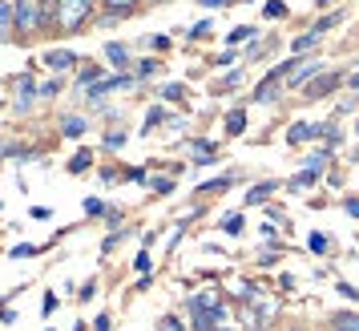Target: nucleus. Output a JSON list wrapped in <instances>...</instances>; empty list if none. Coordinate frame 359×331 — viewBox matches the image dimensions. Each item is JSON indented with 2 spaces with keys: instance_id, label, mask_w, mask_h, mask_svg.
I'll return each mask as SVG.
<instances>
[{
  "instance_id": "nucleus-1",
  "label": "nucleus",
  "mask_w": 359,
  "mask_h": 331,
  "mask_svg": "<svg viewBox=\"0 0 359 331\" xmlns=\"http://www.w3.org/2000/svg\"><path fill=\"white\" fill-rule=\"evenodd\" d=\"M17 4V33H36V25H45V13H41V0H13Z\"/></svg>"
},
{
  "instance_id": "nucleus-2",
  "label": "nucleus",
  "mask_w": 359,
  "mask_h": 331,
  "mask_svg": "<svg viewBox=\"0 0 359 331\" xmlns=\"http://www.w3.org/2000/svg\"><path fill=\"white\" fill-rule=\"evenodd\" d=\"M85 17H89V0H57V20L65 33H73Z\"/></svg>"
},
{
  "instance_id": "nucleus-3",
  "label": "nucleus",
  "mask_w": 359,
  "mask_h": 331,
  "mask_svg": "<svg viewBox=\"0 0 359 331\" xmlns=\"http://www.w3.org/2000/svg\"><path fill=\"white\" fill-rule=\"evenodd\" d=\"M335 89H339V73H319V77H311V81L303 85V97L319 101V97H327V93H335Z\"/></svg>"
},
{
  "instance_id": "nucleus-4",
  "label": "nucleus",
  "mask_w": 359,
  "mask_h": 331,
  "mask_svg": "<svg viewBox=\"0 0 359 331\" xmlns=\"http://www.w3.org/2000/svg\"><path fill=\"white\" fill-rule=\"evenodd\" d=\"M323 133H331V126H307V121H294L291 133H287V142L291 146H299V142H311V137H323Z\"/></svg>"
},
{
  "instance_id": "nucleus-5",
  "label": "nucleus",
  "mask_w": 359,
  "mask_h": 331,
  "mask_svg": "<svg viewBox=\"0 0 359 331\" xmlns=\"http://www.w3.org/2000/svg\"><path fill=\"white\" fill-rule=\"evenodd\" d=\"M36 97H41V89H36V81L25 73V77L17 81V109H20V114H25V109H33Z\"/></svg>"
},
{
  "instance_id": "nucleus-6",
  "label": "nucleus",
  "mask_w": 359,
  "mask_h": 331,
  "mask_svg": "<svg viewBox=\"0 0 359 331\" xmlns=\"http://www.w3.org/2000/svg\"><path fill=\"white\" fill-rule=\"evenodd\" d=\"M319 61H307V65H294L291 69V77H287V85H291V89H299V85H307L311 77H319Z\"/></svg>"
},
{
  "instance_id": "nucleus-7",
  "label": "nucleus",
  "mask_w": 359,
  "mask_h": 331,
  "mask_svg": "<svg viewBox=\"0 0 359 331\" xmlns=\"http://www.w3.org/2000/svg\"><path fill=\"white\" fill-rule=\"evenodd\" d=\"M45 65L57 69V73H65V69L77 65V53H69V49H53V53H45Z\"/></svg>"
},
{
  "instance_id": "nucleus-8",
  "label": "nucleus",
  "mask_w": 359,
  "mask_h": 331,
  "mask_svg": "<svg viewBox=\"0 0 359 331\" xmlns=\"http://www.w3.org/2000/svg\"><path fill=\"white\" fill-rule=\"evenodd\" d=\"M13 25H17V4H13V0H0V41L8 36Z\"/></svg>"
},
{
  "instance_id": "nucleus-9",
  "label": "nucleus",
  "mask_w": 359,
  "mask_h": 331,
  "mask_svg": "<svg viewBox=\"0 0 359 331\" xmlns=\"http://www.w3.org/2000/svg\"><path fill=\"white\" fill-rule=\"evenodd\" d=\"M121 85H130V77H114V81H93V85H89V97L101 101L105 93H114V89H121Z\"/></svg>"
},
{
  "instance_id": "nucleus-10",
  "label": "nucleus",
  "mask_w": 359,
  "mask_h": 331,
  "mask_svg": "<svg viewBox=\"0 0 359 331\" xmlns=\"http://www.w3.org/2000/svg\"><path fill=\"white\" fill-rule=\"evenodd\" d=\"M331 327H335V331H359V315H351V311H331Z\"/></svg>"
},
{
  "instance_id": "nucleus-11",
  "label": "nucleus",
  "mask_w": 359,
  "mask_h": 331,
  "mask_svg": "<svg viewBox=\"0 0 359 331\" xmlns=\"http://www.w3.org/2000/svg\"><path fill=\"white\" fill-rule=\"evenodd\" d=\"M275 81H278V77L271 73V77H266V81L259 85V93H255V101H262V105H266V101H275V97H278V85H275Z\"/></svg>"
},
{
  "instance_id": "nucleus-12",
  "label": "nucleus",
  "mask_w": 359,
  "mask_h": 331,
  "mask_svg": "<svg viewBox=\"0 0 359 331\" xmlns=\"http://www.w3.org/2000/svg\"><path fill=\"white\" fill-rule=\"evenodd\" d=\"M101 4L109 8V17H126V13L137 8V0H101Z\"/></svg>"
},
{
  "instance_id": "nucleus-13",
  "label": "nucleus",
  "mask_w": 359,
  "mask_h": 331,
  "mask_svg": "<svg viewBox=\"0 0 359 331\" xmlns=\"http://www.w3.org/2000/svg\"><path fill=\"white\" fill-rule=\"evenodd\" d=\"M319 36H323V33H315V29H311V33L294 36V41H291V49H294V53H307V49H315V45H319Z\"/></svg>"
},
{
  "instance_id": "nucleus-14",
  "label": "nucleus",
  "mask_w": 359,
  "mask_h": 331,
  "mask_svg": "<svg viewBox=\"0 0 359 331\" xmlns=\"http://www.w3.org/2000/svg\"><path fill=\"white\" fill-rule=\"evenodd\" d=\"M61 133H65V137H81L85 133V117H61Z\"/></svg>"
},
{
  "instance_id": "nucleus-15",
  "label": "nucleus",
  "mask_w": 359,
  "mask_h": 331,
  "mask_svg": "<svg viewBox=\"0 0 359 331\" xmlns=\"http://www.w3.org/2000/svg\"><path fill=\"white\" fill-rule=\"evenodd\" d=\"M271 190H275V182H259V186H250L246 202H250V206H255V202H266V198H271Z\"/></svg>"
},
{
  "instance_id": "nucleus-16",
  "label": "nucleus",
  "mask_w": 359,
  "mask_h": 331,
  "mask_svg": "<svg viewBox=\"0 0 359 331\" xmlns=\"http://www.w3.org/2000/svg\"><path fill=\"white\" fill-rule=\"evenodd\" d=\"M105 57H109V65H126V61H130V53H126V45H105Z\"/></svg>"
},
{
  "instance_id": "nucleus-17",
  "label": "nucleus",
  "mask_w": 359,
  "mask_h": 331,
  "mask_svg": "<svg viewBox=\"0 0 359 331\" xmlns=\"http://www.w3.org/2000/svg\"><path fill=\"white\" fill-rule=\"evenodd\" d=\"M85 170H89V149H77L69 162V174H85Z\"/></svg>"
},
{
  "instance_id": "nucleus-18",
  "label": "nucleus",
  "mask_w": 359,
  "mask_h": 331,
  "mask_svg": "<svg viewBox=\"0 0 359 331\" xmlns=\"http://www.w3.org/2000/svg\"><path fill=\"white\" fill-rule=\"evenodd\" d=\"M246 130V114L243 109H234V114L226 117V133H243Z\"/></svg>"
},
{
  "instance_id": "nucleus-19",
  "label": "nucleus",
  "mask_w": 359,
  "mask_h": 331,
  "mask_svg": "<svg viewBox=\"0 0 359 331\" xmlns=\"http://www.w3.org/2000/svg\"><path fill=\"white\" fill-rule=\"evenodd\" d=\"M222 231L226 234H243V215H226L222 218Z\"/></svg>"
},
{
  "instance_id": "nucleus-20",
  "label": "nucleus",
  "mask_w": 359,
  "mask_h": 331,
  "mask_svg": "<svg viewBox=\"0 0 359 331\" xmlns=\"http://www.w3.org/2000/svg\"><path fill=\"white\" fill-rule=\"evenodd\" d=\"M250 36H255V29H250V25H243V29H234L226 41H230V45H238V41H250Z\"/></svg>"
},
{
  "instance_id": "nucleus-21",
  "label": "nucleus",
  "mask_w": 359,
  "mask_h": 331,
  "mask_svg": "<svg viewBox=\"0 0 359 331\" xmlns=\"http://www.w3.org/2000/svg\"><path fill=\"white\" fill-rule=\"evenodd\" d=\"M315 182V170H303V174H294L291 178V190H299V186H311Z\"/></svg>"
},
{
  "instance_id": "nucleus-22",
  "label": "nucleus",
  "mask_w": 359,
  "mask_h": 331,
  "mask_svg": "<svg viewBox=\"0 0 359 331\" xmlns=\"http://www.w3.org/2000/svg\"><path fill=\"white\" fill-rule=\"evenodd\" d=\"M230 186V178H214V182H202V190H206V194H218V190H226Z\"/></svg>"
},
{
  "instance_id": "nucleus-23",
  "label": "nucleus",
  "mask_w": 359,
  "mask_h": 331,
  "mask_svg": "<svg viewBox=\"0 0 359 331\" xmlns=\"http://www.w3.org/2000/svg\"><path fill=\"white\" fill-rule=\"evenodd\" d=\"M133 271H137V275H149V255H146V250L133 259Z\"/></svg>"
},
{
  "instance_id": "nucleus-24",
  "label": "nucleus",
  "mask_w": 359,
  "mask_h": 331,
  "mask_svg": "<svg viewBox=\"0 0 359 331\" xmlns=\"http://www.w3.org/2000/svg\"><path fill=\"white\" fill-rule=\"evenodd\" d=\"M85 215H109V210H105L97 198H89V202H85Z\"/></svg>"
},
{
  "instance_id": "nucleus-25",
  "label": "nucleus",
  "mask_w": 359,
  "mask_h": 331,
  "mask_svg": "<svg viewBox=\"0 0 359 331\" xmlns=\"http://www.w3.org/2000/svg\"><path fill=\"white\" fill-rule=\"evenodd\" d=\"M283 13H287V8H283V0H271V4H266V17H283Z\"/></svg>"
},
{
  "instance_id": "nucleus-26",
  "label": "nucleus",
  "mask_w": 359,
  "mask_h": 331,
  "mask_svg": "<svg viewBox=\"0 0 359 331\" xmlns=\"http://www.w3.org/2000/svg\"><path fill=\"white\" fill-rule=\"evenodd\" d=\"M29 255H36V247H29V243L25 247H13V259H29Z\"/></svg>"
},
{
  "instance_id": "nucleus-27",
  "label": "nucleus",
  "mask_w": 359,
  "mask_h": 331,
  "mask_svg": "<svg viewBox=\"0 0 359 331\" xmlns=\"http://www.w3.org/2000/svg\"><path fill=\"white\" fill-rule=\"evenodd\" d=\"M162 97H165V101H170V97L178 101V97H182V85H165V89H162Z\"/></svg>"
},
{
  "instance_id": "nucleus-28",
  "label": "nucleus",
  "mask_w": 359,
  "mask_h": 331,
  "mask_svg": "<svg viewBox=\"0 0 359 331\" xmlns=\"http://www.w3.org/2000/svg\"><path fill=\"white\" fill-rule=\"evenodd\" d=\"M114 327V319H109V315H97V323H93V331H109Z\"/></svg>"
},
{
  "instance_id": "nucleus-29",
  "label": "nucleus",
  "mask_w": 359,
  "mask_h": 331,
  "mask_svg": "<svg viewBox=\"0 0 359 331\" xmlns=\"http://www.w3.org/2000/svg\"><path fill=\"white\" fill-rule=\"evenodd\" d=\"M154 69H158V61H142V65H137V77H149Z\"/></svg>"
},
{
  "instance_id": "nucleus-30",
  "label": "nucleus",
  "mask_w": 359,
  "mask_h": 331,
  "mask_svg": "<svg viewBox=\"0 0 359 331\" xmlns=\"http://www.w3.org/2000/svg\"><path fill=\"white\" fill-rule=\"evenodd\" d=\"M154 190H158V194H170V190H174V182H170V178H158V182H154Z\"/></svg>"
},
{
  "instance_id": "nucleus-31",
  "label": "nucleus",
  "mask_w": 359,
  "mask_h": 331,
  "mask_svg": "<svg viewBox=\"0 0 359 331\" xmlns=\"http://www.w3.org/2000/svg\"><path fill=\"white\" fill-rule=\"evenodd\" d=\"M121 142H126V133H109V137H105V146H109V149H117Z\"/></svg>"
},
{
  "instance_id": "nucleus-32",
  "label": "nucleus",
  "mask_w": 359,
  "mask_h": 331,
  "mask_svg": "<svg viewBox=\"0 0 359 331\" xmlns=\"http://www.w3.org/2000/svg\"><path fill=\"white\" fill-rule=\"evenodd\" d=\"M210 33V20H202V25H194V29H190V36H206Z\"/></svg>"
},
{
  "instance_id": "nucleus-33",
  "label": "nucleus",
  "mask_w": 359,
  "mask_h": 331,
  "mask_svg": "<svg viewBox=\"0 0 359 331\" xmlns=\"http://www.w3.org/2000/svg\"><path fill=\"white\" fill-rule=\"evenodd\" d=\"M311 250H327V238H323V234H311Z\"/></svg>"
},
{
  "instance_id": "nucleus-34",
  "label": "nucleus",
  "mask_w": 359,
  "mask_h": 331,
  "mask_svg": "<svg viewBox=\"0 0 359 331\" xmlns=\"http://www.w3.org/2000/svg\"><path fill=\"white\" fill-rule=\"evenodd\" d=\"M339 295H347V299H359V291H355V287H347V283H339Z\"/></svg>"
},
{
  "instance_id": "nucleus-35",
  "label": "nucleus",
  "mask_w": 359,
  "mask_h": 331,
  "mask_svg": "<svg viewBox=\"0 0 359 331\" xmlns=\"http://www.w3.org/2000/svg\"><path fill=\"white\" fill-rule=\"evenodd\" d=\"M347 215H351V218H359V198H351V202H347Z\"/></svg>"
},
{
  "instance_id": "nucleus-36",
  "label": "nucleus",
  "mask_w": 359,
  "mask_h": 331,
  "mask_svg": "<svg viewBox=\"0 0 359 331\" xmlns=\"http://www.w3.org/2000/svg\"><path fill=\"white\" fill-rule=\"evenodd\" d=\"M347 85H351V89H359V73H351V77H347Z\"/></svg>"
},
{
  "instance_id": "nucleus-37",
  "label": "nucleus",
  "mask_w": 359,
  "mask_h": 331,
  "mask_svg": "<svg viewBox=\"0 0 359 331\" xmlns=\"http://www.w3.org/2000/svg\"><path fill=\"white\" fill-rule=\"evenodd\" d=\"M4 154H8V149H4V142H0V158H4Z\"/></svg>"
},
{
  "instance_id": "nucleus-38",
  "label": "nucleus",
  "mask_w": 359,
  "mask_h": 331,
  "mask_svg": "<svg viewBox=\"0 0 359 331\" xmlns=\"http://www.w3.org/2000/svg\"><path fill=\"white\" fill-rule=\"evenodd\" d=\"M218 331H230V327H218Z\"/></svg>"
},
{
  "instance_id": "nucleus-39",
  "label": "nucleus",
  "mask_w": 359,
  "mask_h": 331,
  "mask_svg": "<svg viewBox=\"0 0 359 331\" xmlns=\"http://www.w3.org/2000/svg\"><path fill=\"white\" fill-rule=\"evenodd\" d=\"M299 331H307V327H299Z\"/></svg>"
}]
</instances>
